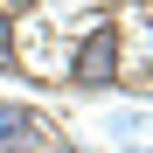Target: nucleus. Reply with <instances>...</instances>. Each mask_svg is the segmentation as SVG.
Masks as SVG:
<instances>
[{"label": "nucleus", "instance_id": "obj_3", "mask_svg": "<svg viewBox=\"0 0 153 153\" xmlns=\"http://www.w3.org/2000/svg\"><path fill=\"white\" fill-rule=\"evenodd\" d=\"M21 70V49H14V14H0V76Z\"/></svg>", "mask_w": 153, "mask_h": 153}, {"label": "nucleus", "instance_id": "obj_1", "mask_svg": "<svg viewBox=\"0 0 153 153\" xmlns=\"http://www.w3.org/2000/svg\"><path fill=\"white\" fill-rule=\"evenodd\" d=\"M70 84L76 91H111L118 84V21H97V28L70 49Z\"/></svg>", "mask_w": 153, "mask_h": 153}, {"label": "nucleus", "instance_id": "obj_2", "mask_svg": "<svg viewBox=\"0 0 153 153\" xmlns=\"http://www.w3.org/2000/svg\"><path fill=\"white\" fill-rule=\"evenodd\" d=\"M42 132H49V125H42V111H28V105H0V153L35 146Z\"/></svg>", "mask_w": 153, "mask_h": 153}]
</instances>
